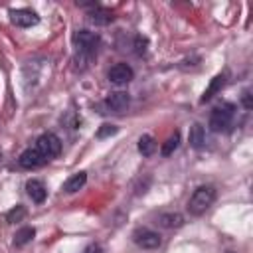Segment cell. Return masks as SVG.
<instances>
[{
    "instance_id": "obj_10",
    "label": "cell",
    "mask_w": 253,
    "mask_h": 253,
    "mask_svg": "<svg viewBox=\"0 0 253 253\" xmlns=\"http://www.w3.org/2000/svg\"><path fill=\"white\" fill-rule=\"evenodd\" d=\"M26 192L32 198V202H36V204H42L47 196V190H45L43 182H40V180H28L26 182Z\"/></svg>"
},
{
    "instance_id": "obj_16",
    "label": "cell",
    "mask_w": 253,
    "mask_h": 253,
    "mask_svg": "<svg viewBox=\"0 0 253 253\" xmlns=\"http://www.w3.org/2000/svg\"><path fill=\"white\" fill-rule=\"evenodd\" d=\"M158 223L166 229H172V227H180L184 223V217L180 213H174V211H168V213H160L158 215Z\"/></svg>"
},
{
    "instance_id": "obj_13",
    "label": "cell",
    "mask_w": 253,
    "mask_h": 253,
    "mask_svg": "<svg viewBox=\"0 0 253 253\" xmlns=\"http://www.w3.org/2000/svg\"><path fill=\"white\" fill-rule=\"evenodd\" d=\"M85 182H87V174H85V172H75V174H71V176L63 182V192L73 194V192L81 190V188L85 186Z\"/></svg>"
},
{
    "instance_id": "obj_17",
    "label": "cell",
    "mask_w": 253,
    "mask_h": 253,
    "mask_svg": "<svg viewBox=\"0 0 253 253\" xmlns=\"http://www.w3.org/2000/svg\"><path fill=\"white\" fill-rule=\"evenodd\" d=\"M34 237H36V229L30 227V225H26V227H22V229L16 231V235H14V245H16V247H24V245L30 243Z\"/></svg>"
},
{
    "instance_id": "obj_23",
    "label": "cell",
    "mask_w": 253,
    "mask_h": 253,
    "mask_svg": "<svg viewBox=\"0 0 253 253\" xmlns=\"http://www.w3.org/2000/svg\"><path fill=\"white\" fill-rule=\"evenodd\" d=\"M83 253H103V247L99 243H91V245H87L83 249Z\"/></svg>"
},
{
    "instance_id": "obj_6",
    "label": "cell",
    "mask_w": 253,
    "mask_h": 253,
    "mask_svg": "<svg viewBox=\"0 0 253 253\" xmlns=\"http://www.w3.org/2000/svg\"><path fill=\"white\" fill-rule=\"evenodd\" d=\"M10 20L20 28H32L40 22V16L30 8H16V10H10Z\"/></svg>"
},
{
    "instance_id": "obj_19",
    "label": "cell",
    "mask_w": 253,
    "mask_h": 253,
    "mask_svg": "<svg viewBox=\"0 0 253 253\" xmlns=\"http://www.w3.org/2000/svg\"><path fill=\"white\" fill-rule=\"evenodd\" d=\"M24 217H26V208H24V206H16V208H12V210L6 213V221H8V223L22 221Z\"/></svg>"
},
{
    "instance_id": "obj_2",
    "label": "cell",
    "mask_w": 253,
    "mask_h": 253,
    "mask_svg": "<svg viewBox=\"0 0 253 253\" xmlns=\"http://www.w3.org/2000/svg\"><path fill=\"white\" fill-rule=\"evenodd\" d=\"M235 115V105L233 103H221L217 107H213L211 115H210V128L213 132H223L231 126Z\"/></svg>"
},
{
    "instance_id": "obj_12",
    "label": "cell",
    "mask_w": 253,
    "mask_h": 253,
    "mask_svg": "<svg viewBox=\"0 0 253 253\" xmlns=\"http://www.w3.org/2000/svg\"><path fill=\"white\" fill-rule=\"evenodd\" d=\"M225 81H227V73H217L213 79H211V83H210V87L204 91V95H202V99H200V103H206V101H210L217 91H221V87L225 85Z\"/></svg>"
},
{
    "instance_id": "obj_18",
    "label": "cell",
    "mask_w": 253,
    "mask_h": 253,
    "mask_svg": "<svg viewBox=\"0 0 253 253\" xmlns=\"http://www.w3.org/2000/svg\"><path fill=\"white\" fill-rule=\"evenodd\" d=\"M178 144H180V132L176 130L172 136H168V140L162 144V148H160V154L162 156H170L176 148H178Z\"/></svg>"
},
{
    "instance_id": "obj_22",
    "label": "cell",
    "mask_w": 253,
    "mask_h": 253,
    "mask_svg": "<svg viewBox=\"0 0 253 253\" xmlns=\"http://www.w3.org/2000/svg\"><path fill=\"white\" fill-rule=\"evenodd\" d=\"M253 95H251V91L249 89H245L243 93H241V105L247 109V111H251L253 109V99H251Z\"/></svg>"
},
{
    "instance_id": "obj_1",
    "label": "cell",
    "mask_w": 253,
    "mask_h": 253,
    "mask_svg": "<svg viewBox=\"0 0 253 253\" xmlns=\"http://www.w3.org/2000/svg\"><path fill=\"white\" fill-rule=\"evenodd\" d=\"M213 200H215L213 186H200V188L194 190V194L188 200V211L192 215H202L213 204Z\"/></svg>"
},
{
    "instance_id": "obj_21",
    "label": "cell",
    "mask_w": 253,
    "mask_h": 253,
    "mask_svg": "<svg viewBox=\"0 0 253 253\" xmlns=\"http://www.w3.org/2000/svg\"><path fill=\"white\" fill-rule=\"evenodd\" d=\"M146 47H148V40L142 38V36H136L134 38V53L136 55H142L146 51Z\"/></svg>"
},
{
    "instance_id": "obj_8",
    "label": "cell",
    "mask_w": 253,
    "mask_h": 253,
    "mask_svg": "<svg viewBox=\"0 0 253 253\" xmlns=\"http://www.w3.org/2000/svg\"><path fill=\"white\" fill-rule=\"evenodd\" d=\"M18 162H20V166H22V168L32 170V168H40V166L47 164V158H45L38 148H26V150L20 154Z\"/></svg>"
},
{
    "instance_id": "obj_3",
    "label": "cell",
    "mask_w": 253,
    "mask_h": 253,
    "mask_svg": "<svg viewBox=\"0 0 253 253\" xmlns=\"http://www.w3.org/2000/svg\"><path fill=\"white\" fill-rule=\"evenodd\" d=\"M73 42H75V47L79 49V53H83V55H93V53L97 51L99 43H101V38H99V34H95V32L79 30V32H75Z\"/></svg>"
},
{
    "instance_id": "obj_14",
    "label": "cell",
    "mask_w": 253,
    "mask_h": 253,
    "mask_svg": "<svg viewBox=\"0 0 253 253\" xmlns=\"http://www.w3.org/2000/svg\"><path fill=\"white\" fill-rule=\"evenodd\" d=\"M190 144L194 146V148H204V144H206V130H204V126L202 125H192V128H190Z\"/></svg>"
},
{
    "instance_id": "obj_11",
    "label": "cell",
    "mask_w": 253,
    "mask_h": 253,
    "mask_svg": "<svg viewBox=\"0 0 253 253\" xmlns=\"http://www.w3.org/2000/svg\"><path fill=\"white\" fill-rule=\"evenodd\" d=\"M113 12L111 10H107V8H103V6H95V8H91V12H89V20L93 22V24H97V26H107V24H111L113 22Z\"/></svg>"
},
{
    "instance_id": "obj_15",
    "label": "cell",
    "mask_w": 253,
    "mask_h": 253,
    "mask_svg": "<svg viewBox=\"0 0 253 253\" xmlns=\"http://www.w3.org/2000/svg\"><path fill=\"white\" fill-rule=\"evenodd\" d=\"M156 140L150 136V134H142L140 138H138V144H136V148H138V152L142 154V156H152L154 152H156Z\"/></svg>"
},
{
    "instance_id": "obj_4",
    "label": "cell",
    "mask_w": 253,
    "mask_h": 253,
    "mask_svg": "<svg viewBox=\"0 0 253 253\" xmlns=\"http://www.w3.org/2000/svg\"><path fill=\"white\" fill-rule=\"evenodd\" d=\"M36 148L49 160V158H53V156H57V154L61 152V140H59V136L53 134V132H43V134L38 136Z\"/></svg>"
},
{
    "instance_id": "obj_20",
    "label": "cell",
    "mask_w": 253,
    "mask_h": 253,
    "mask_svg": "<svg viewBox=\"0 0 253 253\" xmlns=\"http://www.w3.org/2000/svg\"><path fill=\"white\" fill-rule=\"evenodd\" d=\"M119 132V126H115V125H101L99 126V130L95 132V136L97 138H107V136H113V134H117Z\"/></svg>"
},
{
    "instance_id": "obj_24",
    "label": "cell",
    "mask_w": 253,
    "mask_h": 253,
    "mask_svg": "<svg viewBox=\"0 0 253 253\" xmlns=\"http://www.w3.org/2000/svg\"><path fill=\"white\" fill-rule=\"evenodd\" d=\"M229 253H231V251H229Z\"/></svg>"
},
{
    "instance_id": "obj_7",
    "label": "cell",
    "mask_w": 253,
    "mask_h": 253,
    "mask_svg": "<svg viewBox=\"0 0 253 253\" xmlns=\"http://www.w3.org/2000/svg\"><path fill=\"white\" fill-rule=\"evenodd\" d=\"M109 81L115 83V85H126L128 81H132L134 77V71L128 63H115L111 69H109Z\"/></svg>"
},
{
    "instance_id": "obj_9",
    "label": "cell",
    "mask_w": 253,
    "mask_h": 253,
    "mask_svg": "<svg viewBox=\"0 0 253 253\" xmlns=\"http://www.w3.org/2000/svg\"><path fill=\"white\" fill-rule=\"evenodd\" d=\"M128 103H130V97L125 91H115L105 99V107L113 113H123L128 107Z\"/></svg>"
},
{
    "instance_id": "obj_5",
    "label": "cell",
    "mask_w": 253,
    "mask_h": 253,
    "mask_svg": "<svg viewBox=\"0 0 253 253\" xmlns=\"http://www.w3.org/2000/svg\"><path fill=\"white\" fill-rule=\"evenodd\" d=\"M132 241H134L138 247H142V249H156V247H160V243H162L160 235H158L156 231L148 229V227H138V229H134Z\"/></svg>"
}]
</instances>
